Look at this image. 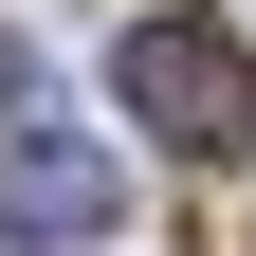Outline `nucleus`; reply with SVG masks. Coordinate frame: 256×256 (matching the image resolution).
<instances>
[{
    "instance_id": "obj_1",
    "label": "nucleus",
    "mask_w": 256,
    "mask_h": 256,
    "mask_svg": "<svg viewBox=\"0 0 256 256\" xmlns=\"http://www.w3.org/2000/svg\"><path fill=\"white\" fill-rule=\"evenodd\" d=\"M128 110H146V146H183V165H238V128H256V55L202 37V18H128Z\"/></svg>"
},
{
    "instance_id": "obj_2",
    "label": "nucleus",
    "mask_w": 256,
    "mask_h": 256,
    "mask_svg": "<svg viewBox=\"0 0 256 256\" xmlns=\"http://www.w3.org/2000/svg\"><path fill=\"white\" fill-rule=\"evenodd\" d=\"M92 220H110V146L18 128V146H0V238H92Z\"/></svg>"
}]
</instances>
